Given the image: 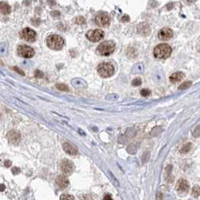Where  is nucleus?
<instances>
[{
  "instance_id": "8",
  "label": "nucleus",
  "mask_w": 200,
  "mask_h": 200,
  "mask_svg": "<svg viewBox=\"0 0 200 200\" xmlns=\"http://www.w3.org/2000/svg\"><path fill=\"white\" fill-rule=\"evenodd\" d=\"M175 189L181 196H185L189 191L190 189V185L188 184L187 181L185 179L181 178L177 181L176 184Z\"/></svg>"
},
{
  "instance_id": "13",
  "label": "nucleus",
  "mask_w": 200,
  "mask_h": 200,
  "mask_svg": "<svg viewBox=\"0 0 200 200\" xmlns=\"http://www.w3.org/2000/svg\"><path fill=\"white\" fill-rule=\"evenodd\" d=\"M63 148L66 153H68L69 155H71V156L76 155L78 153V151L76 147L74 146L73 144H69V143H64L63 144Z\"/></svg>"
},
{
  "instance_id": "22",
  "label": "nucleus",
  "mask_w": 200,
  "mask_h": 200,
  "mask_svg": "<svg viewBox=\"0 0 200 200\" xmlns=\"http://www.w3.org/2000/svg\"><path fill=\"white\" fill-rule=\"evenodd\" d=\"M150 94H151V91L148 89H143V90H141V95L142 96H144V97H147V96H149Z\"/></svg>"
},
{
  "instance_id": "31",
  "label": "nucleus",
  "mask_w": 200,
  "mask_h": 200,
  "mask_svg": "<svg viewBox=\"0 0 200 200\" xmlns=\"http://www.w3.org/2000/svg\"><path fill=\"white\" fill-rule=\"evenodd\" d=\"M104 199H112V198L111 196H110V195H107L106 196L104 197Z\"/></svg>"
},
{
  "instance_id": "29",
  "label": "nucleus",
  "mask_w": 200,
  "mask_h": 200,
  "mask_svg": "<svg viewBox=\"0 0 200 200\" xmlns=\"http://www.w3.org/2000/svg\"><path fill=\"white\" fill-rule=\"evenodd\" d=\"M11 165V162L9 160H6L5 162V166H6V167H10Z\"/></svg>"
},
{
  "instance_id": "14",
  "label": "nucleus",
  "mask_w": 200,
  "mask_h": 200,
  "mask_svg": "<svg viewBox=\"0 0 200 200\" xmlns=\"http://www.w3.org/2000/svg\"><path fill=\"white\" fill-rule=\"evenodd\" d=\"M56 184L61 189H65L69 186V181L68 178L64 175H59L56 178Z\"/></svg>"
},
{
  "instance_id": "15",
  "label": "nucleus",
  "mask_w": 200,
  "mask_h": 200,
  "mask_svg": "<svg viewBox=\"0 0 200 200\" xmlns=\"http://www.w3.org/2000/svg\"><path fill=\"white\" fill-rule=\"evenodd\" d=\"M184 74L181 72V71H177L175 73H173L169 77V80H170L172 83L175 84V83L181 81L182 79H184Z\"/></svg>"
},
{
  "instance_id": "28",
  "label": "nucleus",
  "mask_w": 200,
  "mask_h": 200,
  "mask_svg": "<svg viewBox=\"0 0 200 200\" xmlns=\"http://www.w3.org/2000/svg\"><path fill=\"white\" fill-rule=\"evenodd\" d=\"M13 69L15 70V71H17V72H18V73H19L20 75H25L24 71H21V70L19 68H18V67H14V68H13Z\"/></svg>"
},
{
  "instance_id": "26",
  "label": "nucleus",
  "mask_w": 200,
  "mask_h": 200,
  "mask_svg": "<svg viewBox=\"0 0 200 200\" xmlns=\"http://www.w3.org/2000/svg\"><path fill=\"white\" fill-rule=\"evenodd\" d=\"M11 172H12V173L14 175H18V174H19L20 172V169L18 167H14V168H13Z\"/></svg>"
},
{
  "instance_id": "5",
  "label": "nucleus",
  "mask_w": 200,
  "mask_h": 200,
  "mask_svg": "<svg viewBox=\"0 0 200 200\" xmlns=\"http://www.w3.org/2000/svg\"><path fill=\"white\" fill-rule=\"evenodd\" d=\"M95 23L100 27H105L110 23V17L108 14L104 12L99 13L95 17Z\"/></svg>"
},
{
  "instance_id": "4",
  "label": "nucleus",
  "mask_w": 200,
  "mask_h": 200,
  "mask_svg": "<svg viewBox=\"0 0 200 200\" xmlns=\"http://www.w3.org/2000/svg\"><path fill=\"white\" fill-rule=\"evenodd\" d=\"M97 71L102 78H109L114 73V67L110 63H102L99 64Z\"/></svg>"
},
{
  "instance_id": "3",
  "label": "nucleus",
  "mask_w": 200,
  "mask_h": 200,
  "mask_svg": "<svg viewBox=\"0 0 200 200\" xmlns=\"http://www.w3.org/2000/svg\"><path fill=\"white\" fill-rule=\"evenodd\" d=\"M47 45L52 50L59 51L64 45V40L58 35H51L47 38Z\"/></svg>"
},
{
  "instance_id": "11",
  "label": "nucleus",
  "mask_w": 200,
  "mask_h": 200,
  "mask_svg": "<svg viewBox=\"0 0 200 200\" xmlns=\"http://www.w3.org/2000/svg\"><path fill=\"white\" fill-rule=\"evenodd\" d=\"M172 37H173V31L168 27L161 29L158 33V38L162 41L169 40Z\"/></svg>"
},
{
  "instance_id": "7",
  "label": "nucleus",
  "mask_w": 200,
  "mask_h": 200,
  "mask_svg": "<svg viewBox=\"0 0 200 200\" xmlns=\"http://www.w3.org/2000/svg\"><path fill=\"white\" fill-rule=\"evenodd\" d=\"M87 39L92 42H98L104 38V32L101 30H90L86 34Z\"/></svg>"
},
{
  "instance_id": "25",
  "label": "nucleus",
  "mask_w": 200,
  "mask_h": 200,
  "mask_svg": "<svg viewBox=\"0 0 200 200\" xmlns=\"http://www.w3.org/2000/svg\"><path fill=\"white\" fill-rule=\"evenodd\" d=\"M60 199H75V198H74L72 196L67 195V194H64V195H63L60 197Z\"/></svg>"
},
{
  "instance_id": "30",
  "label": "nucleus",
  "mask_w": 200,
  "mask_h": 200,
  "mask_svg": "<svg viewBox=\"0 0 200 200\" xmlns=\"http://www.w3.org/2000/svg\"><path fill=\"white\" fill-rule=\"evenodd\" d=\"M5 190V186L4 184H0V191H4Z\"/></svg>"
},
{
  "instance_id": "18",
  "label": "nucleus",
  "mask_w": 200,
  "mask_h": 200,
  "mask_svg": "<svg viewBox=\"0 0 200 200\" xmlns=\"http://www.w3.org/2000/svg\"><path fill=\"white\" fill-rule=\"evenodd\" d=\"M192 195L194 197H198L200 195V187H199L198 185L193 187L192 189Z\"/></svg>"
},
{
  "instance_id": "19",
  "label": "nucleus",
  "mask_w": 200,
  "mask_h": 200,
  "mask_svg": "<svg viewBox=\"0 0 200 200\" xmlns=\"http://www.w3.org/2000/svg\"><path fill=\"white\" fill-rule=\"evenodd\" d=\"M191 146L192 145L190 143H187V144H186L185 145H184V146L182 147V148H181V152H182V153H187V152L191 149Z\"/></svg>"
},
{
  "instance_id": "33",
  "label": "nucleus",
  "mask_w": 200,
  "mask_h": 200,
  "mask_svg": "<svg viewBox=\"0 0 200 200\" xmlns=\"http://www.w3.org/2000/svg\"><path fill=\"white\" fill-rule=\"evenodd\" d=\"M0 117H1V114H0Z\"/></svg>"
},
{
  "instance_id": "10",
  "label": "nucleus",
  "mask_w": 200,
  "mask_h": 200,
  "mask_svg": "<svg viewBox=\"0 0 200 200\" xmlns=\"http://www.w3.org/2000/svg\"><path fill=\"white\" fill-rule=\"evenodd\" d=\"M61 170L63 171L66 175H69L72 173L73 171V163L69 160H62L61 162Z\"/></svg>"
},
{
  "instance_id": "32",
  "label": "nucleus",
  "mask_w": 200,
  "mask_h": 200,
  "mask_svg": "<svg viewBox=\"0 0 200 200\" xmlns=\"http://www.w3.org/2000/svg\"><path fill=\"white\" fill-rule=\"evenodd\" d=\"M0 65H1V62H0Z\"/></svg>"
},
{
  "instance_id": "17",
  "label": "nucleus",
  "mask_w": 200,
  "mask_h": 200,
  "mask_svg": "<svg viewBox=\"0 0 200 200\" xmlns=\"http://www.w3.org/2000/svg\"><path fill=\"white\" fill-rule=\"evenodd\" d=\"M11 6L6 2H0V12L3 14H9L11 13Z\"/></svg>"
},
{
  "instance_id": "23",
  "label": "nucleus",
  "mask_w": 200,
  "mask_h": 200,
  "mask_svg": "<svg viewBox=\"0 0 200 200\" xmlns=\"http://www.w3.org/2000/svg\"><path fill=\"white\" fill-rule=\"evenodd\" d=\"M132 84L135 87H138V86H140L141 84V80L140 78H136L132 81Z\"/></svg>"
},
{
  "instance_id": "9",
  "label": "nucleus",
  "mask_w": 200,
  "mask_h": 200,
  "mask_svg": "<svg viewBox=\"0 0 200 200\" xmlns=\"http://www.w3.org/2000/svg\"><path fill=\"white\" fill-rule=\"evenodd\" d=\"M20 37L23 39H24L26 42H35L36 39V33L34 30L30 28H25L23 29L20 33Z\"/></svg>"
},
{
  "instance_id": "21",
  "label": "nucleus",
  "mask_w": 200,
  "mask_h": 200,
  "mask_svg": "<svg viewBox=\"0 0 200 200\" xmlns=\"http://www.w3.org/2000/svg\"><path fill=\"white\" fill-rule=\"evenodd\" d=\"M56 87L58 90H61V91H68L69 90V87H67V85H66V84H57L56 85Z\"/></svg>"
},
{
  "instance_id": "24",
  "label": "nucleus",
  "mask_w": 200,
  "mask_h": 200,
  "mask_svg": "<svg viewBox=\"0 0 200 200\" xmlns=\"http://www.w3.org/2000/svg\"><path fill=\"white\" fill-rule=\"evenodd\" d=\"M75 23H78V24H84L85 23V20L82 17H80V18H77L75 19Z\"/></svg>"
},
{
  "instance_id": "6",
  "label": "nucleus",
  "mask_w": 200,
  "mask_h": 200,
  "mask_svg": "<svg viewBox=\"0 0 200 200\" xmlns=\"http://www.w3.org/2000/svg\"><path fill=\"white\" fill-rule=\"evenodd\" d=\"M18 55L23 58H31L35 55V51L31 47L21 45L18 47Z\"/></svg>"
},
{
  "instance_id": "20",
  "label": "nucleus",
  "mask_w": 200,
  "mask_h": 200,
  "mask_svg": "<svg viewBox=\"0 0 200 200\" xmlns=\"http://www.w3.org/2000/svg\"><path fill=\"white\" fill-rule=\"evenodd\" d=\"M192 85V82L191 81H186L184 82L182 84L180 85L179 89L180 90H185V89H187Z\"/></svg>"
},
{
  "instance_id": "16",
  "label": "nucleus",
  "mask_w": 200,
  "mask_h": 200,
  "mask_svg": "<svg viewBox=\"0 0 200 200\" xmlns=\"http://www.w3.org/2000/svg\"><path fill=\"white\" fill-rule=\"evenodd\" d=\"M150 26L148 23H141L138 26V32L139 33L144 35H148L150 33Z\"/></svg>"
},
{
  "instance_id": "12",
  "label": "nucleus",
  "mask_w": 200,
  "mask_h": 200,
  "mask_svg": "<svg viewBox=\"0 0 200 200\" xmlns=\"http://www.w3.org/2000/svg\"><path fill=\"white\" fill-rule=\"evenodd\" d=\"M7 138L11 144H17L20 142L21 139L20 134L15 130H11L8 132Z\"/></svg>"
},
{
  "instance_id": "2",
  "label": "nucleus",
  "mask_w": 200,
  "mask_h": 200,
  "mask_svg": "<svg viewBox=\"0 0 200 200\" xmlns=\"http://www.w3.org/2000/svg\"><path fill=\"white\" fill-rule=\"evenodd\" d=\"M115 47L116 45L114 42L112 41H105L98 46L96 51L98 54L102 56H109L114 51Z\"/></svg>"
},
{
  "instance_id": "1",
  "label": "nucleus",
  "mask_w": 200,
  "mask_h": 200,
  "mask_svg": "<svg viewBox=\"0 0 200 200\" xmlns=\"http://www.w3.org/2000/svg\"><path fill=\"white\" fill-rule=\"evenodd\" d=\"M172 47L168 44H160L153 50V55L158 59H166L172 54Z\"/></svg>"
},
{
  "instance_id": "27",
  "label": "nucleus",
  "mask_w": 200,
  "mask_h": 200,
  "mask_svg": "<svg viewBox=\"0 0 200 200\" xmlns=\"http://www.w3.org/2000/svg\"><path fill=\"white\" fill-rule=\"evenodd\" d=\"M35 76L36 78H42V77H43V73H42V71H39V70H36L35 72Z\"/></svg>"
}]
</instances>
